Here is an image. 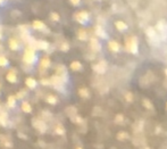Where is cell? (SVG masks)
Here are the masks:
<instances>
[{"mask_svg":"<svg viewBox=\"0 0 167 149\" xmlns=\"http://www.w3.org/2000/svg\"><path fill=\"white\" fill-rule=\"evenodd\" d=\"M23 60H24V63H26V64H33L35 60H37V55H35V51H34V49H33V47H27L26 49H25V51H24V56H23Z\"/></svg>","mask_w":167,"mask_h":149,"instance_id":"1","label":"cell"},{"mask_svg":"<svg viewBox=\"0 0 167 149\" xmlns=\"http://www.w3.org/2000/svg\"><path fill=\"white\" fill-rule=\"evenodd\" d=\"M126 49L131 51L132 54H136L138 53V40L135 37H131L126 39Z\"/></svg>","mask_w":167,"mask_h":149,"instance_id":"2","label":"cell"},{"mask_svg":"<svg viewBox=\"0 0 167 149\" xmlns=\"http://www.w3.org/2000/svg\"><path fill=\"white\" fill-rule=\"evenodd\" d=\"M31 43L34 46L35 49H39V50H43V51H47L50 47L49 42L46 41V40H37V41H31Z\"/></svg>","mask_w":167,"mask_h":149,"instance_id":"3","label":"cell"},{"mask_svg":"<svg viewBox=\"0 0 167 149\" xmlns=\"http://www.w3.org/2000/svg\"><path fill=\"white\" fill-rule=\"evenodd\" d=\"M157 31L160 33V36L163 39H166L167 38V23L165 21H159L158 23H157Z\"/></svg>","mask_w":167,"mask_h":149,"instance_id":"4","label":"cell"},{"mask_svg":"<svg viewBox=\"0 0 167 149\" xmlns=\"http://www.w3.org/2000/svg\"><path fill=\"white\" fill-rule=\"evenodd\" d=\"M32 124H33V126H34L40 133H44V132L47 131V124H46L42 120L34 118V120L32 121Z\"/></svg>","mask_w":167,"mask_h":149,"instance_id":"5","label":"cell"},{"mask_svg":"<svg viewBox=\"0 0 167 149\" xmlns=\"http://www.w3.org/2000/svg\"><path fill=\"white\" fill-rule=\"evenodd\" d=\"M50 81H51V84L55 87L56 89H58V90L63 89V84H64V79H63V76H59V75L56 74L50 79Z\"/></svg>","mask_w":167,"mask_h":149,"instance_id":"6","label":"cell"},{"mask_svg":"<svg viewBox=\"0 0 167 149\" xmlns=\"http://www.w3.org/2000/svg\"><path fill=\"white\" fill-rule=\"evenodd\" d=\"M75 19H76L78 23H81V24H85V23L89 21V14H88L87 12H84V10L78 12V13L75 14Z\"/></svg>","mask_w":167,"mask_h":149,"instance_id":"7","label":"cell"},{"mask_svg":"<svg viewBox=\"0 0 167 149\" xmlns=\"http://www.w3.org/2000/svg\"><path fill=\"white\" fill-rule=\"evenodd\" d=\"M106 68H107L106 62H99L97 65L93 66V71L97 72L98 74H104L106 72Z\"/></svg>","mask_w":167,"mask_h":149,"instance_id":"8","label":"cell"},{"mask_svg":"<svg viewBox=\"0 0 167 149\" xmlns=\"http://www.w3.org/2000/svg\"><path fill=\"white\" fill-rule=\"evenodd\" d=\"M32 27L34 29V30H37V31H44L46 29H47V26H46V24L43 23V22H41V21H34L33 23H32Z\"/></svg>","mask_w":167,"mask_h":149,"instance_id":"9","label":"cell"},{"mask_svg":"<svg viewBox=\"0 0 167 149\" xmlns=\"http://www.w3.org/2000/svg\"><path fill=\"white\" fill-rule=\"evenodd\" d=\"M6 80L10 83H16L17 82V75H16V72L14 70H12L10 72H8L7 75H6Z\"/></svg>","mask_w":167,"mask_h":149,"instance_id":"10","label":"cell"},{"mask_svg":"<svg viewBox=\"0 0 167 149\" xmlns=\"http://www.w3.org/2000/svg\"><path fill=\"white\" fill-rule=\"evenodd\" d=\"M50 65H51V60H50L49 57H43V58L41 59V63H40L41 70H42V68H43V70H47V68L50 67Z\"/></svg>","mask_w":167,"mask_h":149,"instance_id":"11","label":"cell"},{"mask_svg":"<svg viewBox=\"0 0 167 149\" xmlns=\"http://www.w3.org/2000/svg\"><path fill=\"white\" fill-rule=\"evenodd\" d=\"M146 34L151 41L157 40V32H156V29H153V27H148L147 31H146Z\"/></svg>","mask_w":167,"mask_h":149,"instance_id":"12","label":"cell"},{"mask_svg":"<svg viewBox=\"0 0 167 149\" xmlns=\"http://www.w3.org/2000/svg\"><path fill=\"white\" fill-rule=\"evenodd\" d=\"M90 44H91L92 50H94V51H99V50H100V43H99L98 39H95V38H91V40H90Z\"/></svg>","mask_w":167,"mask_h":149,"instance_id":"13","label":"cell"},{"mask_svg":"<svg viewBox=\"0 0 167 149\" xmlns=\"http://www.w3.org/2000/svg\"><path fill=\"white\" fill-rule=\"evenodd\" d=\"M25 84H26L27 88L34 89V88L37 87V81H35V79H33V77H27V79L25 80Z\"/></svg>","mask_w":167,"mask_h":149,"instance_id":"14","label":"cell"},{"mask_svg":"<svg viewBox=\"0 0 167 149\" xmlns=\"http://www.w3.org/2000/svg\"><path fill=\"white\" fill-rule=\"evenodd\" d=\"M16 97L15 96H9L8 99H7V106L10 107V108H14L16 106Z\"/></svg>","mask_w":167,"mask_h":149,"instance_id":"15","label":"cell"},{"mask_svg":"<svg viewBox=\"0 0 167 149\" xmlns=\"http://www.w3.org/2000/svg\"><path fill=\"white\" fill-rule=\"evenodd\" d=\"M108 46H109V49H110L111 51H114V53H117V51L119 50V44H118L116 41H114V40L109 41Z\"/></svg>","mask_w":167,"mask_h":149,"instance_id":"16","label":"cell"},{"mask_svg":"<svg viewBox=\"0 0 167 149\" xmlns=\"http://www.w3.org/2000/svg\"><path fill=\"white\" fill-rule=\"evenodd\" d=\"M9 48H10L12 50H17V49H18L19 44H18V42H17L16 39L12 38V39L9 40Z\"/></svg>","mask_w":167,"mask_h":149,"instance_id":"17","label":"cell"},{"mask_svg":"<svg viewBox=\"0 0 167 149\" xmlns=\"http://www.w3.org/2000/svg\"><path fill=\"white\" fill-rule=\"evenodd\" d=\"M7 117H8L7 113L0 112V124H1L2 126H6V125H7Z\"/></svg>","mask_w":167,"mask_h":149,"instance_id":"18","label":"cell"},{"mask_svg":"<svg viewBox=\"0 0 167 149\" xmlns=\"http://www.w3.org/2000/svg\"><path fill=\"white\" fill-rule=\"evenodd\" d=\"M56 74L59 75V76H66V68L63 66V65H59L58 67H57V70H56Z\"/></svg>","mask_w":167,"mask_h":149,"instance_id":"19","label":"cell"},{"mask_svg":"<svg viewBox=\"0 0 167 149\" xmlns=\"http://www.w3.org/2000/svg\"><path fill=\"white\" fill-rule=\"evenodd\" d=\"M22 111L25 113H31L32 112V107L27 101H23L22 103Z\"/></svg>","mask_w":167,"mask_h":149,"instance_id":"20","label":"cell"},{"mask_svg":"<svg viewBox=\"0 0 167 149\" xmlns=\"http://www.w3.org/2000/svg\"><path fill=\"white\" fill-rule=\"evenodd\" d=\"M71 68L73 71H80L82 68V64L80 62H77V60H74V62L71 63Z\"/></svg>","mask_w":167,"mask_h":149,"instance_id":"21","label":"cell"},{"mask_svg":"<svg viewBox=\"0 0 167 149\" xmlns=\"http://www.w3.org/2000/svg\"><path fill=\"white\" fill-rule=\"evenodd\" d=\"M115 25H116V27H117L119 31H125V30L127 29V25H126L124 22H122V21L116 22V23H115Z\"/></svg>","mask_w":167,"mask_h":149,"instance_id":"22","label":"cell"},{"mask_svg":"<svg viewBox=\"0 0 167 149\" xmlns=\"http://www.w3.org/2000/svg\"><path fill=\"white\" fill-rule=\"evenodd\" d=\"M78 94H80L82 98H89V96H90L89 90H88L87 88H81V89L78 90Z\"/></svg>","mask_w":167,"mask_h":149,"instance_id":"23","label":"cell"},{"mask_svg":"<svg viewBox=\"0 0 167 149\" xmlns=\"http://www.w3.org/2000/svg\"><path fill=\"white\" fill-rule=\"evenodd\" d=\"M77 37H78L80 40L84 41V40H87V39H88V33H87V31H85V30H80V31H78V33H77Z\"/></svg>","mask_w":167,"mask_h":149,"instance_id":"24","label":"cell"},{"mask_svg":"<svg viewBox=\"0 0 167 149\" xmlns=\"http://www.w3.org/2000/svg\"><path fill=\"white\" fill-rule=\"evenodd\" d=\"M95 34L98 36V37H101V38H107V34L105 33V31L100 27V26H97L95 27Z\"/></svg>","mask_w":167,"mask_h":149,"instance_id":"25","label":"cell"},{"mask_svg":"<svg viewBox=\"0 0 167 149\" xmlns=\"http://www.w3.org/2000/svg\"><path fill=\"white\" fill-rule=\"evenodd\" d=\"M57 101H58L57 98H56L55 96H52V94H49V96L47 97V103L50 104V105H56Z\"/></svg>","mask_w":167,"mask_h":149,"instance_id":"26","label":"cell"},{"mask_svg":"<svg viewBox=\"0 0 167 149\" xmlns=\"http://www.w3.org/2000/svg\"><path fill=\"white\" fill-rule=\"evenodd\" d=\"M9 62L7 59V57H5L3 55H0V66L1 67H5V66H8Z\"/></svg>","mask_w":167,"mask_h":149,"instance_id":"27","label":"cell"},{"mask_svg":"<svg viewBox=\"0 0 167 149\" xmlns=\"http://www.w3.org/2000/svg\"><path fill=\"white\" fill-rule=\"evenodd\" d=\"M129 138V134L126 133V132H124V131H122V132H119L118 134H117V139L118 140H125V139H127Z\"/></svg>","mask_w":167,"mask_h":149,"instance_id":"28","label":"cell"},{"mask_svg":"<svg viewBox=\"0 0 167 149\" xmlns=\"http://www.w3.org/2000/svg\"><path fill=\"white\" fill-rule=\"evenodd\" d=\"M56 133H57V134H59V135H61V134H64V133H65L64 128H63L60 124H58V125L56 126Z\"/></svg>","mask_w":167,"mask_h":149,"instance_id":"29","label":"cell"},{"mask_svg":"<svg viewBox=\"0 0 167 149\" xmlns=\"http://www.w3.org/2000/svg\"><path fill=\"white\" fill-rule=\"evenodd\" d=\"M143 105H145V107L148 108V109H153V106H152V104L150 103V100L145 99V100H143Z\"/></svg>","mask_w":167,"mask_h":149,"instance_id":"30","label":"cell"},{"mask_svg":"<svg viewBox=\"0 0 167 149\" xmlns=\"http://www.w3.org/2000/svg\"><path fill=\"white\" fill-rule=\"evenodd\" d=\"M1 141L3 142V146H6V147H9V148H10V147L13 146V144H12V142H10L9 140H7V139H5L3 137H1Z\"/></svg>","mask_w":167,"mask_h":149,"instance_id":"31","label":"cell"},{"mask_svg":"<svg viewBox=\"0 0 167 149\" xmlns=\"http://www.w3.org/2000/svg\"><path fill=\"white\" fill-rule=\"evenodd\" d=\"M50 17H51L52 21H55V22H58V21L60 19L59 14H57V13H51V14H50Z\"/></svg>","mask_w":167,"mask_h":149,"instance_id":"32","label":"cell"},{"mask_svg":"<svg viewBox=\"0 0 167 149\" xmlns=\"http://www.w3.org/2000/svg\"><path fill=\"white\" fill-rule=\"evenodd\" d=\"M68 49H70V46H68V43H67V42L61 43V46H60V50H61V51H67Z\"/></svg>","mask_w":167,"mask_h":149,"instance_id":"33","label":"cell"},{"mask_svg":"<svg viewBox=\"0 0 167 149\" xmlns=\"http://www.w3.org/2000/svg\"><path fill=\"white\" fill-rule=\"evenodd\" d=\"M40 82H41V84H42V85H49V84H51L50 79H42Z\"/></svg>","mask_w":167,"mask_h":149,"instance_id":"34","label":"cell"},{"mask_svg":"<svg viewBox=\"0 0 167 149\" xmlns=\"http://www.w3.org/2000/svg\"><path fill=\"white\" fill-rule=\"evenodd\" d=\"M125 98H126V100L130 101V103L133 100V96H132V93H130V92H127L126 94H125Z\"/></svg>","mask_w":167,"mask_h":149,"instance_id":"35","label":"cell"},{"mask_svg":"<svg viewBox=\"0 0 167 149\" xmlns=\"http://www.w3.org/2000/svg\"><path fill=\"white\" fill-rule=\"evenodd\" d=\"M123 118H124V117H123V115H117V116H116V122H117V123L123 122Z\"/></svg>","mask_w":167,"mask_h":149,"instance_id":"36","label":"cell"},{"mask_svg":"<svg viewBox=\"0 0 167 149\" xmlns=\"http://www.w3.org/2000/svg\"><path fill=\"white\" fill-rule=\"evenodd\" d=\"M70 1H71V3L74 5V6H77V5L81 2V0H70Z\"/></svg>","mask_w":167,"mask_h":149,"instance_id":"37","label":"cell"},{"mask_svg":"<svg viewBox=\"0 0 167 149\" xmlns=\"http://www.w3.org/2000/svg\"><path fill=\"white\" fill-rule=\"evenodd\" d=\"M24 94H25V91H20V92H19L18 94L16 96V98H18V99H20V98H23V96H24Z\"/></svg>","mask_w":167,"mask_h":149,"instance_id":"38","label":"cell"},{"mask_svg":"<svg viewBox=\"0 0 167 149\" xmlns=\"http://www.w3.org/2000/svg\"><path fill=\"white\" fill-rule=\"evenodd\" d=\"M18 135H19V137H20V138H22V139H26V135H23L22 133H19Z\"/></svg>","mask_w":167,"mask_h":149,"instance_id":"39","label":"cell"},{"mask_svg":"<svg viewBox=\"0 0 167 149\" xmlns=\"http://www.w3.org/2000/svg\"><path fill=\"white\" fill-rule=\"evenodd\" d=\"M0 39H2V32H1V29H0Z\"/></svg>","mask_w":167,"mask_h":149,"instance_id":"40","label":"cell"},{"mask_svg":"<svg viewBox=\"0 0 167 149\" xmlns=\"http://www.w3.org/2000/svg\"><path fill=\"white\" fill-rule=\"evenodd\" d=\"M3 1H5V0H0V3H2V2H3Z\"/></svg>","mask_w":167,"mask_h":149,"instance_id":"41","label":"cell"},{"mask_svg":"<svg viewBox=\"0 0 167 149\" xmlns=\"http://www.w3.org/2000/svg\"><path fill=\"white\" fill-rule=\"evenodd\" d=\"M165 74L167 75V68H166V70H165Z\"/></svg>","mask_w":167,"mask_h":149,"instance_id":"42","label":"cell"},{"mask_svg":"<svg viewBox=\"0 0 167 149\" xmlns=\"http://www.w3.org/2000/svg\"><path fill=\"white\" fill-rule=\"evenodd\" d=\"M76 149H83V148H81V147H77Z\"/></svg>","mask_w":167,"mask_h":149,"instance_id":"43","label":"cell"},{"mask_svg":"<svg viewBox=\"0 0 167 149\" xmlns=\"http://www.w3.org/2000/svg\"><path fill=\"white\" fill-rule=\"evenodd\" d=\"M166 107H167V104H166Z\"/></svg>","mask_w":167,"mask_h":149,"instance_id":"44","label":"cell"},{"mask_svg":"<svg viewBox=\"0 0 167 149\" xmlns=\"http://www.w3.org/2000/svg\"><path fill=\"white\" fill-rule=\"evenodd\" d=\"M146 149H149V148H146Z\"/></svg>","mask_w":167,"mask_h":149,"instance_id":"45","label":"cell"}]
</instances>
